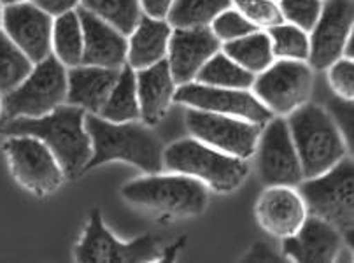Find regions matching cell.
Here are the masks:
<instances>
[{
	"label": "cell",
	"mask_w": 354,
	"mask_h": 263,
	"mask_svg": "<svg viewBox=\"0 0 354 263\" xmlns=\"http://www.w3.org/2000/svg\"><path fill=\"white\" fill-rule=\"evenodd\" d=\"M86 111L71 104L41 118H12L0 123L4 136H32L49 147L64 169L67 179L84 172L91 158V140L84 127Z\"/></svg>",
	"instance_id": "obj_1"
},
{
	"label": "cell",
	"mask_w": 354,
	"mask_h": 263,
	"mask_svg": "<svg viewBox=\"0 0 354 263\" xmlns=\"http://www.w3.org/2000/svg\"><path fill=\"white\" fill-rule=\"evenodd\" d=\"M84 127L91 140V158L84 172L114 160L132 163L144 174H156L165 169V147L162 140L155 136L151 127L140 120L114 123L104 120L98 114L86 113Z\"/></svg>",
	"instance_id": "obj_2"
},
{
	"label": "cell",
	"mask_w": 354,
	"mask_h": 263,
	"mask_svg": "<svg viewBox=\"0 0 354 263\" xmlns=\"http://www.w3.org/2000/svg\"><path fill=\"white\" fill-rule=\"evenodd\" d=\"M286 121L297 147L304 179L321 176L349 154L342 134L321 105L306 102L288 114Z\"/></svg>",
	"instance_id": "obj_3"
},
{
	"label": "cell",
	"mask_w": 354,
	"mask_h": 263,
	"mask_svg": "<svg viewBox=\"0 0 354 263\" xmlns=\"http://www.w3.org/2000/svg\"><path fill=\"white\" fill-rule=\"evenodd\" d=\"M121 197L140 209L179 218L202 215L209 206V188L202 181L163 170L127 183Z\"/></svg>",
	"instance_id": "obj_4"
},
{
	"label": "cell",
	"mask_w": 354,
	"mask_h": 263,
	"mask_svg": "<svg viewBox=\"0 0 354 263\" xmlns=\"http://www.w3.org/2000/svg\"><path fill=\"white\" fill-rule=\"evenodd\" d=\"M306 203L307 215L317 216L342 233L344 242L353 248L354 239V163L347 154L339 163L297 186Z\"/></svg>",
	"instance_id": "obj_5"
},
{
	"label": "cell",
	"mask_w": 354,
	"mask_h": 263,
	"mask_svg": "<svg viewBox=\"0 0 354 263\" xmlns=\"http://www.w3.org/2000/svg\"><path fill=\"white\" fill-rule=\"evenodd\" d=\"M163 167L169 172L192 176L219 193L237 190L249 174L248 160L214 149L195 137L176 140L163 149Z\"/></svg>",
	"instance_id": "obj_6"
},
{
	"label": "cell",
	"mask_w": 354,
	"mask_h": 263,
	"mask_svg": "<svg viewBox=\"0 0 354 263\" xmlns=\"http://www.w3.org/2000/svg\"><path fill=\"white\" fill-rule=\"evenodd\" d=\"M4 120L41 118L67 100V67L53 53L39 64L19 87L4 95ZM2 120V121H4Z\"/></svg>",
	"instance_id": "obj_7"
},
{
	"label": "cell",
	"mask_w": 354,
	"mask_h": 263,
	"mask_svg": "<svg viewBox=\"0 0 354 263\" xmlns=\"http://www.w3.org/2000/svg\"><path fill=\"white\" fill-rule=\"evenodd\" d=\"M314 71L307 62L274 60L254 75L251 91L274 116L286 118L309 102Z\"/></svg>",
	"instance_id": "obj_8"
},
{
	"label": "cell",
	"mask_w": 354,
	"mask_h": 263,
	"mask_svg": "<svg viewBox=\"0 0 354 263\" xmlns=\"http://www.w3.org/2000/svg\"><path fill=\"white\" fill-rule=\"evenodd\" d=\"M162 256L158 237L146 233L130 242L118 241L104 225L102 216L93 209L88 216L86 228L75 246L74 258L81 263H142L158 262Z\"/></svg>",
	"instance_id": "obj_9"
},
{
	"label": "cell",
	"mask_w": 354,
	"mask_h": 263,
	"mask_svg": "<svg viewBox=\"0 0 354 263\" xmlns=\"http://www.w3.org/2000/svg\"><path fill=\"white\" fill-rule=\"evenodd\" d=\"M4 153L15 181L32 195H51L67 179L55 154L37 137L8 136Z\"/></svg>",
	"instance_id": "obj_10"
},
{
	"label": "cell",
	"mask_w": 354,
	"mask_h": 263,
	"mask_svg": "<svg viewBox=\"0 0 354 263\" xmlns=\"http://www.w3.org/2000/svg\"><path fill=\"white\" fill-rule=\"evenodd\" d=\"M252 156L257 158L258 176L265 186L297 188L304 181V172L286 118L272 116L261 127Z\"/></svg>",
	"instance_id": "obj_11"
},
{
	"label": "cell",
	"mask_w": 354,
	"mask_h": 263,
	"mask_svg": "<svg viewBox=\"0 0 354 263\" xmlns=\"http://www.w3.org/2000/svg\"><path fill=\"white\" fill-rule=\"evenodd\" d=\"M185 121L189 136L214 149L241 160H249L254 154L261 125L192 107L186 109Z\"/></svg>",
	"instance_id": "obj_12"
},
{
	"label": "cell",
	"mask_w": 354,
	"mask_h": 263,
	"mask_svg": "<svg viewBox=\"0 0 354 263\" xmlns=\"http://www.w3.org/2000/svg\"><path fill=\"white\" fill-rule=\"evenodd\" d=\"M174 102L192 109L209 111V113L226 114L248 120L263 127L274 114L258 100L251 90H232V88H216L207 84L192 83L179 84L174 95Z\"/></svg>",
	"instance_id": "obj_13"
},
{
	"label": "cell",
	"mask_w": 354,
	"mask_h": 263,
	"mask_svg": "<svg viewBox=\"0 0 354 263\" xmlns=\"http://www.w3.org/2000/svg\"><path fill=\"white\" fill-rule=\"evenodd\" d=\"M353 0H323L319 16L309 32V58L313 71H326L344 57V46L353 35Z\"/></svg>",
	"instance_id": "obj_14"
},
{
	"label": "cell",
	"mask_w": 354,
	"mask_h": 263,
	"mask_svg": "<svg viewBox=\"0 0 354 263\" xmlns=\"http://www.w3.org/2000/svg\"><path fill=\"white\" fill-rule=\"evenodd\" d=\"M2 30L32 60L39 64L51 55V32L53 18L39 9L34 2L4 6L2 11Z\"/></svg>",
	"instance_id": "obj_15"
},
{
	"label": "cell",
	"mask_w": 354,
	"mask_h": 263,
	"mask_svg": "<svg viewBox=\"0 0 354 263\" xmlns=\"http://www.w3.org/2000/svg\"><path fill=\"white\" fill-rule=\"evenodd\" d=\"M219 49L221 42L216 39L209 26L172 28L169 49H167V62L177 87L195 81L200 69Z\"/></svg>",
	"instance_id": "obj_16"
},
{
	"label": "cell",
	"mask_w": 354,
	"mask_h": 263,
	"mask_svg": "<svg viewBox=\"0 0 354 263\" xmlns=\"http://www.w3.org/2000/svg\"><path fill=\"white\" fill-rule=\"evenodd\" d=\"M283 255L290 262L330 263L339 258L344 248L342 233L317 216L307 215L293 235L281 239Z\"/></svg>",
	"instance_id": "obj_17"
},
{
	"label": "cell",
	"mask_w": 354,
	"mask_h": 263,
	"mask_svg": "<svg viewBox=\"0 0 354 263\" xmlns=\"http://www.w3.org/2000/svg\"><path fill=\"white\" fill-rule=\"evenodd\" d=\"M254 216L265 232L286 239L306 221L307 209L295 186H267L258 199Z\"/></svg>",
	"instance_id": "obj_18"
},
{
	"label": "cell",
	"mask_w": 354,
	"mask_h": 263,
	"mask_svg": "<svg viewBox=\"0 0 354 263\" xmlns=\"http://www.w3.org/2000/svg\"><path fill=\"white\" fill-rule=\"evenodd\" d=\"M83 26V65L121 69L127 64V35L84 8H77Z\"/></svg>",
	"instance_id": "obj_19"
},
{
	"label": "cell",
	"mask_w": 354,
	"mask_h": 263,
	"mask_svg": "<svg viewBox=\"0 0 354 263\" xmlns=\"http://www.w3.org/2000/svg\"><path fill=\"white\" fill-rule=\"evenodd\" d=\"M137 98H139L140 121L147 127L163 120L170 105L174 104L177 83L170 72L169 62L160 60L155 65L136 71Z\"/></svg>",
	"instance_id": "obj_20"
},
{
	"label": "cell",
	"mask_w": 354,
	"mask_h": 263,
	"mask_svg": "<svg viewBox=\"0 0 354 263\" xmlns=\"http://www.w3.org/2000/svg\"><path fill=\"white\" fill-rule=\"evenodd\" d=\"M120 69L77 65L67 69V100L65 104L81 107L90 114H100Z\"/></svg>",
	"instance_id": "obj_21"
},
{
	"label": "cell",
	"mask_w": 354,
	"mask_h": 263,
	"mask_svg": "<svg viewBox=\"0 0 354 263\" xmlns=\"http://www.w3.org/2000/svg\"><path fill=\"white\" fill-rule=\"evenodd\" d=\"M170 34L172 26L167 19H156L146 15L140 16L132 34L127 37V64L133 71H140L155 65L156 62L165 60Z\"/></svg>",
	"instance_id": "obj_22"
},
{
	"label": "cell",
	"mask_w": 354,
	"mask_h": 263,
	"mask_svg": "<svg viewBox=\"0 0 354 263\" xmlns=\"http://www.w3.org/2000/svg\"><path fill=\"white\" fill-rule=\"evenodd\" d=\"M98 116L107 121H114V123L140 120L136 71L129 64H124L120 69L116 83Z\"/></svg>",
	"instance_id": "obj_23"
},
{
	"label": "cell",
	"mask_w": 354,
	"mask_h": 263,
	"mask_svg": "<svg viewBox=\"0 0 354 263\" xmlns=\"http://www.w3.org/2000/svg\"><path fill=\"white\" fill-rule=\"evenodd\" d=\"M83 26L75 11L62 15L53 19L51 32V53L67 69L83 65Z\"/></svg>",
	"instance_id": "obj_24"
},
{
	"label": "cell",
	"mask_w": 354,
	"mask_h": 263,
	"mask_svg": "<svg viewBox=\"0 0 354 263\" xmlns=\"http://www.w3.org/2000/svg\"><path fill=\"white\" fill-rule=\"evenodd\" d=\"M221 51L254 75L263 72L275 60L267 30H254L244 37L225 42Z\"/></svg>",
	"instance_id": "obj_25"
},
{
	"label": "cell",
	"mask_w": 354,
	"mask_h": 263,
	"mask_svg": "<svg viewBox=\"0 0 354 263\" xmlns=\"http://www.w3.org/2000/svg\"><path fill=\"white\" fill-rule=\"evenodd\" d=\"M196 83L216 88H232V90H251L254 74L235 64L230 57L219 49L214 53L195 78Z\"/></svg>",
	"instance_id": "obj_26"
},
{
	"label": "cell",
	"mask_w": 354,
	"mask_h": 263,
	"mask_svg": "<svg viewBox=\"0 0 354 263\" xmlns=\"http://www.w3.org/2000/svg\"><path fill=\"white\" fill-rule=\"evenodd\" d=\"M230 6L232 0H174L165 19L172 28L209 26L219 12Z\"/></svg>",
	"instance_id": "obj_27"
},
{
	"label": "cell",
	"mask_w": 354,
	"mask_h": 263,
	"mask_svg": "<svg viewBox=\"0 0 354 263\" xmlns=\"http://www.w3.org/2000/svg\"><path fill=\"white\" fill-rule=\"evenodd\" d=\"M81 8L113 25L127 37L142 16L139 0H81Z\"/></svg>",
	"instance_id": "obj_28"
},
{
	"label": "cell",
	"mask_w": 354,
	"mask_h": 263,
	"mask_svg": "<svg viewBox=\"0 0 354 263\" xmlns=\"http://www.w3.org/2000/svg\"><path fill=\"white\" fill-rule=\"evenodd\" d=\"M34 64L0 28V95H8L27 79Z\"/></svg>",
	"instance_id": "obj_29"
},
{
	"label": "cell",
	"mask_w": 354,
	"mask_h": 263,
	"mask_svg": "<svg viewBox=\"0 0 354 263\" xmlns=\"http://www.w3.org/2000/svg\"><path fill=\"white\" fill-rule=\"evenodd\" d=\"M275 60L307 62L309 58V32L293 23L283 21L267 30Z\"/></svg>",
	"instance_id": "obj_30"
},
{
	"label": "cell",
	"mask_w": 354,
	"mask_h": 263,
	"mask_svg": "<svg viewBox=\"0 0 354 263\" xmlns=\"http://www.w3.org/2000/svg\"><path fill=\"white\" fill-rule=\"evenodd\" d=\"M232 6L260 30L284 21L277 0H232Z\"/></svg>",
	"instance_id": "obj_31"
},
{
	"label": "cell",
	"mask_w": 354,
	"mask_h": 263,
	"mask_svg": "<svg viewBox=\"0 0 354 263\" xmlns=\"http://www.w3.org/2000/svg\"><path fill=\"white\" fill-rule=\"evenodd\" d=\"M209 28H211V32L216 35V39H218L221 44L235 41V39L239 37H244V35L251 34V32L254 30H260V28H257L252 23H249L234 6H230V8H226L225 11L219 12V15L212 19Z\"/></svg>",
	"instance_id": "obj_32"
},
{
	"label": "cell",
	"mask_w": 354,
	"mask_h": 263,
	"mask_svg": "<svg viewBox=\"0 0 354 263\" xmlns=\"http://www.w3.org/2000/svg\"><path fill=\"white\" fill-rule=\"evenodd\" d=\"M277 4L284 21L310 32L323 8V0H277Z\"/></svg>",
	"instance_id": "obj_33"
},
{
	"label": "cell",
	"mask_w": 354,
	"mask_h": 263,
	"mask_svg": "<svg viewBox=\"0 0 354 263\" xmlns=\"http://www.w3.org/2000/svg\"><path fill=\"white\" fill-rule=\"evenodd\" d=\"M326 113L333 120L335 127L342 134L344 140H346L349 151L353 149V139H354V104L353 98H342L333 97L330 98L326 105Z\"/></svg>",
	"instance_id": "obj_34"
},
{
	"label": "cell",
	"mask_w": 354,
	"mask_h": 263,
	"mask_svg": "<svg viewBox=\"0 0 354 263\" xmlns=\"http://www.w3.org/2000/svg\"><path fill=\"white\" fill-rule=\"evenodd\" d=\"M328 72V84L337 97L354 98V60L339 58L333 62Z\"/></svg>",
	"instance_id": "obj_35"
},
{
	"label": "cell",
	"mask_w": 354,
	"mask_h": 263,
	"mask_svg": "<svg viewBox=\"0 0 354 263\" xmlns=\"http://www.w3.org/2000/svg\"><path fill=\"white\" fill-rule=\"evenodd\" d=\"M242 262H286L283 253H277L267 242H254L242 256Z\"/></svg>",
	"instance_id": "obj_36"
},
{
	"label": "cell",
	"mask_w": 354,
	"mask_h": 263,
	"mask_svg": "<svg viewBox=\"0 0 354 263\" xmlns=\"http://www.w3.org/2000/svg\"><path fill=\"white\" fill-rule=\"evenodd\" d=\"M30 2H34L44 12H48L53 19L71 11H75L81 6V0H30Z\"/></svg>",
	"instance_id": "obj_37"
},
{
	"label": "cell",
	"mask_w": 354,
	"mask_h": 263,
	"mask_svg": "<svg viewBox=\"0 0 354 263\" xmlns=\"http://www.w3.org/2000/svg\"><path fill=\"white\" fill-rule=\"evenodd\" d=\"M142 15L156 19H165L172 8L174 0H139Z\"/></svg>",
	"instance_id": "obj_38"
},
{
	"label": "cell",
	"mask_w": 354,
	"mask_h": 263,
	"mask_svg": "<svg viewBox=\"0 0 354 263\" xmlns=\"http://www.w3.org/2000/svg\"><path fill=\"white\" fill-rule=\"evenodd\" d=\"M185 242H186L185 237H183V239H179L176 244L170 246V248H167L165 251H162V256H160V260H163V262H172V260H176V253L179 251V249H183Z\"/></svg>",
	"instance_id": "obj_39"
},
{
	"label": "cell",
	"mask_w": 354,
	"mask_h": 263,
	"mask_svg": "<svg viewBox=\"0 0 354 263\" xmlns=\"http://www.w3.org/2000/svg\"><path fill=\"white\" fill-rule=\"evenodd\" d=\"M19 2H27V0H0V4H2V8H4V6L19 4Z\"/></svg>",
	"instance_id": "obj_40"
},
{
	"label": "cell",
	"mask_w": 354,
	"mask_h": 263,
	"mask_svg": "<svg viewBox=\"0 0 354 263\" xmlns=\"http://www.w3.org/2000/svg\"><path fill=\"white\" fill-rule=\"evenodd\" d=\"M4 120V100H2V95H0V123Z\"/></svg>",
	"instance_id": "obj_41"
},
{
	"label": "cell",
	"mask_w": 354,
	"mask_h": 263,
	"mask_svg": "<svg viewBox=\"0 0 354 263\" xmlns=\"http://www.w3.org/2000/svg\"><path fill=\"white\" fill-rule=\"evenodd\" d=\"M0 28H2V15H0Z\"/></svg>",
	"instance_id": "obj_42"
},
{
	"label": "cell",
	"mask_w": 354,
	"mask_h": 263,
	"mask_svg": "<svg viewBox=\"0 0 354 263\" xmlns=\"http://www.w3.org/2000/svg\"><path fill=\"white\" fill-rule=\"evenodd\" d=\"M0 11H2V4H0Z\"/></svg>",
	"instance_id": "obj_43"
}]
</instances>
